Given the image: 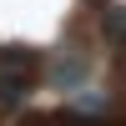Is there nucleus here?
Listing matches in <instances>:
<instances>
[{
    "label": "nucleus",
    "mask_w": 126,
    "mask_h": 126,
    "mask_svg": "<svg viewBox=\"0 0 126 126\" xmlns=\"http://www.w3.org/2000/svg\"><path fill=\"white\" fill-rule=\"evenodd\" d=\"M35 71H40V61L30 56V50H5V61H0V101H20L30 86H35Z\"/></svg>",
    "instance_id": "1"
}]
</instances>
